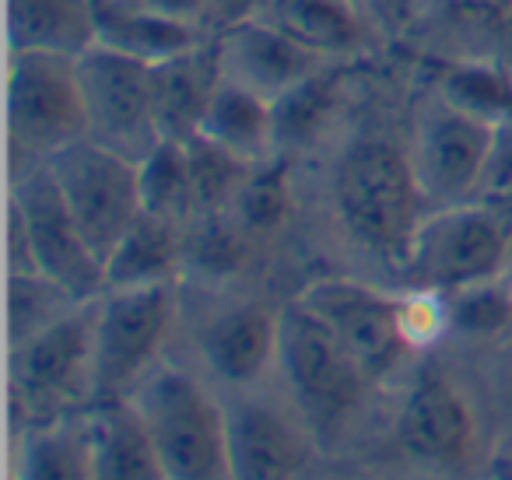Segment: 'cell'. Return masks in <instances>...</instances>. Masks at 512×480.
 Wrapping results in <instances>:
<instances>
[{
    "label": "cell",
    "mask_w": 512,
    "mask_h": 480,
    "mask_svg": "<svg viewBox=\"0 0 512 480\" xmlns=\"http://www.w3.org/2000/svg\"><path fill=\"white\" fill-rule=\"evenodd\" d=\"M414 162L383 137H358L334 169V204L348 235L369 253L400 263L425 221Z\"/></svg>",
    "instance_id": "6da1fadb"
},
{
    "label": "cell",
    "mask_w": 512,
    "mask_h": 480,
    "mask_svg": "<svg viewBox=\"0 0 512 480\" xmlns=\"http://www.w3.org/2000/svg\"><path fill=\"white\" fill-rule=\"evenodd\" d=\"M278 361L309 435L320 445L337 442L372 382L362 361L302 302L278 319Z\"/></svg>",
    "instance_id": "7a4b0ae2"
},
{
    "label": "cell",
    "mask_w": 512,
    "mask_h": 480,
    "mask_svg": "<svg viewBox=\"0 0 512 480\" xmlns=\"http://www.w3.org/2000/svg\"><path fill=\"white\" fill-rule=\"evenodd\" d=\"M137 410L169 480H232L228 410L193 375L158 368L137 386Z\"/></svg>",
    "instance_id": "3957f363"
},
{
    "label": "cell",
    "mask_w": 512,
    "mask_h": 480,
    "mask_svg": "<svg viewBox=\"0 0 512 480\" xmlns=\"http://www.w3.org/2000/svg\"><path fill=\"white\" fill-rule=\"evenodd\" d=\"M509 256V218L481 204H449L435 214H425L397 267L404 270V281L411 288L449 295V291L502 277Z\"/></svg>",
    "instance_id": "277c9868"
},
{
    "label": "cell",
    "mask_w": 512,
    "mask_h": 480,
    "mask_svg": "<svg viewBox=\"0 0 512 480\" xmlns=\"http://www.w3.org/2000/svg\"><path fill=\"white\" fill-rule=\"evenodd\" d=\"M95 396V302L74 305L15 347V407L29 428L71 417Z\"/></svg>",
    "instance_id": "5b68a950"
},
{
    "label": "cell",
    "mask_w": 512,
    "mask_h": 480,
    "mask_svg": "<svg viewBox=\"0 0 512 480\" xmlns=\"http://www.w3.org/2000/svg\"><path fill=\"white\" fill-rule=\"evenodd\" d=\"M43 162L50 165L85 242L106 263L109 253L127 235V228L137 221V214L144 211L137 162L92 137L67 144L64 151L43 158Z\"/></svg>",
    "instance_id": "8992f818"
},
{
    "label": "cell",
    "mask_w": 512,
    "mask_h": 480,
    "mask_svg": "<svg viewBox=\"0 0 512 480\" xmlns=\"http://www.w3.org/2000/svg\"><path fill=\"white\" fill-rule=\"evenodd\" d=\"M176 316L172 284L113 288L95 302V396L92 403L127 400L144 379Z\"/></svg>",
    "instance_id": "52a82bcc"
},
{
    "label": "cell",
    "mask_w": 512,
    "mask_h": 480,
    "mask_svg": "<svg viewBox=\"0 0 512 480\" xmlns=\"http://www.w3.org/2000/svg\"><path fill=\"white\" fill-rule=\"evenodd\" d=\"M8 127L32 155H57L88 137V109L78 60L46 53H11Z\"/></svg>",
    "instance_id": "ba28073f"
},
{
    "label": "cell",
    "mask_w": 512,
    "mask_h": 480,
    "mask_svg": "<svg viewBox=\"0 0 512 480\" xmlns=\"http://www.w3.org/2000/svg\"><path fill=\"white\" fill-rule=\"evenodd\" d=\"M11 204L22 214L39 274L64 288L74 302H95L99 295H106V263L85 242L50 165L43 162L25 172L15 183Z\"/></svg>",
    "instance_id": "9c48e42d"
},
{
    "label": "cell",
    "mask_w": 512,
    "mask_h": 480,
    "mask_svg": "<svg viewBox=\"0 0 512 480\" xmlns=\"http://www.w3.org/2000/svg\"><path fill=\"white\" fill-rule=\"evenodd\" d=\"M78 78L88 109V137L130 162H141L162 141L151 109V67L95 46L78 60Z\"/></svg>",
    "instance_id": "30bf717a"
},
{
    "label": "cell",
    "mask_w": 512,
    "mask_h": 480,
    "mask_svg": "<svg viewBox=\"0 0 512 480\" xmlns=\"http://www.w3.org/2000/svg\"><path fill=\"white\" fill-rule=\"evenodd\" d=\"M491 141L495 127L488 123L460 113L442 99L428 106L418 123V144L411 158L425 197L446 207L474 200Z\"/></svg>",
    "instance_id": "8fae6325"
},
{
    "label": "cell",
    "mask_w": 512,
    "mask_h": 480,
    "mask_svg": "<svg viewBox=\"0 0 512 480\" xmlns=\"http://www.w3.org/2000/svg\"><path fill=\"white\" fill-rule=\"evenodd\" d=\"M299 302L341 337V344L362 361L369 379H383L407 351L397 326V298L386 291L348 277H327L309 284Z\"/></svg>",
    "instance_id": "7c38bea8"
},
{
    "label": "cell",
    "mask_w": 512,
    "mask_h": 480,
    "mask_svg": "<svg viewBox=\"0 0 512 480\" xmlns=\"http://www.w3.org/2000/svg\"><path fill=\"white\" fill-rule=\"evenodd\" d=\"M397 442L428 466H460L474 442V417L456 386L435 365L414 375L397 414Z\"/></svg>",
    "instance_id": "4fadbf2b"
},
{
    "label": "cell",
    "mask_w": 512,
    "mask_h": 480,
    "mask_svg": "<svg viewBox=\"0 0 512 480\" xmlns=\"http://www.w3.org/2000/svg\"><path fill=\"white\" fill-rule=\"evenodd\" d=\"M309 452V428L292 424L274 403L242 396L228 407L232 480H299Z\"/></svg>",
    "instance_id": "5bb4252c"
},
{
    "label": "cell",
    "mask_w": 512,
    "mask_h": 480,
    "mask_svg": "<svg viewBox=\"0 0 512 480\" xmlns=\"http://www.w3.org/2000/svg\"><path fill=\"white\" fill-rule=\"evenodd\" d=\"M214 39H218L225 78L249 88V92L264 95L271 102L281 99L288 88H295L313 71H320V60H323L313 50H306L302 43H295L292 36H285L267 18L242 22Z\"/></svg>",
    "instance_id": "9a60e30c"
},
{
    "label": "cell",
    "mask_w": 512,
    "mask_h": 480,
    "mask_svg": "<svg viewBox=\"0 0 512 480\" xmlns=\"http://www.w3.org/2000/svg\"><path fill=\"white\" fill-rule=\"evenodd\" d=\"M221 81H225V71H221L218 39H207L151 67V109H155L158 137L179 144L197 137Z\"/></svg>",
    "instance_id": "2e32d148"
},
{
    "label": "cell",
    "mask_w": 512,
    "mask_h": 480,
    "mask_svg": "<svg viewBox=\"0 0 512 480\" xmlns=\"http://www.w3.org/2000/svg\"><path fill=\"white\" fill-rule=\"evenodd\" d=\"M11 53L81 60L99 46L95 0H8Z\"/></svg>",
    "instance_id": "e0dca14e"
},
{
    "label": "cell",
    "mask_w": 512,
    "mask_h": 480,
    "mask_svg": "<svg viewBox=\"0 0 512 480\" xmlns=\"http://www.w3.org/2000/svg\"><path fill=\"white\" fill-rule=\"evenodd\" d=\"M88 438H92V480H169L137 403H92Z\"/></svg>",
    "instance_id": "ac0fdd59"
},
{
    "label": "cell",
    "mask_w": 512,
    "mask_h": 480,
    "mask_svg": "<svg viewBox=\"0 0 512 480\" xmlns=\"http://www.w3.org/2000/svg\"><path fill=\"white\" fill-rule=\"evenodd\" d=\"M204 358L228 386H253L278 358V319L260 305H235L207 323Z\"/></svg>",
    "instance_id": "d6986e66"
},
{
    "label": "cell",
    "mask_w": 512,
    "mask_h": 480,
    "mask_svg": "<svg viewBox=\"0 0 512 480\" xmlns=\"http://www.w3.org/2000/svg\"><path fill=\"white\" fill-rule=\"evenodd\" d=\"M95 4H99V46L137 60V64H165V60L214 39L197 25L151 15L127 0H95Z\"/></svg>",
    "instance_id": "ffe728a7"
},
{
    "label": "cell",
    "mask_w": 512,
    "mask_h": 480,
    "mask_svg": "<svg viewBox=\"0 0 512 480\" xmlns=\"http://www.w3.org/2000/svg\"><path fill=\"white\" fill-rule=\"evenodd\" d=\"M260 18L316 57H348L365 43V18L351 0H267Z\"/></svg>",
    "instance_id": "44dd1931"
},
{
    "label": "cell",
    "mask_w": 512,
    "mask_h": 480,
    "mask_svg": "<svg viewBox=\"0 0 512 480\" xmlns=\"http://www.w3.org/2000/svg\"><path fill=\"white\" fill-rule=\"evenodd\" d=\"M200 134L249 165L267 162L278 151V144H274V102L225 78L211 109H207Z\"/></svg>",
    "instance_id": "7402d4cb"
},
{
    "label": "cell",
    "mask_w": 512,
    "mask_h": 480,
    "mask_svg": "<svg viewBox=\"0 0 512 480\" xmlns=\"http://www.w3.org/2000/svg\"><path fill=\"white\" fill-rule=\"evenodd\" d=\"M176 221L141 211L127 228L120 246L106 260V291L113 288H144V284H165L179 260V232Z\"/></svg>",
    "instance_id": "603a6c76"
},
{
    "label": "cell",
    "mask_w": 512,
    "mask_h": 480,
    "mask_svg": "<svg viewBox=\"0 0 512 480\" xmlns=\"http://www.w3.org/2000/svg\"><path fill=\"white\" fill-rule=\"evenodd\" d=\"M15 480H92L88 417H60L25 431Z\"/></svg>",
    "instance_id": "cb8c5ba5"
},
{
    "label": "cell",
    "mask_w": 512,
    "mask_h": 480,
    "mask_svg": "<svg viewBox=\"0 0 512 480\" xmlns=\"http://www.w3.org/2000/svg\"><path fill=\"white\" fill-rule=\"evenodd\" d=\"M435 85L442 102L488 127L512 123V74L505 67L488 60H449L435 71Z\"/></svg>",
    "instance_id": "d4e9b609"
},
{
    "label": "cell",
    "mask_w": 512,
    "mask_h": 480,
    "mask_svg": "<svg viewBox=\"0 0 512 480\" xmlns=\"http://www.w3.org/2000/svg\"><path fill=\"white\" fill-rule=\"evenodd\" d=\"M137 183H141V207L165 221L193 218V179L186 144L158 141L148 155L137 162Z\"/></svg>",
    "instance_id": "484cf974"
},
{
    "label": "cell",
    "mask_w": 512,
    "mask_h": 480,
    "mask_svg": "<svg viewBox=\"0 0 512 480\" xmlns=\"http://www.w3.org/2000/svg\"><path fill=\"white\" fill-rule=\"evenodd\" d=\"M337 74L334 71H313L295 88H288L281 99H274V144L281 148H306L323 123L330 120L337 102Z\"/></svg>",
    "instance_id": "4316f807"
},
{
    "label": "cell",
    "mask_w": 512,
    "mask_h": 480,
    "mask_svg": "<svg viewBox=\"0 0 512 480\" xmlns=\"http://www.w3.org/2000/svg\"><path fill=\"white\" fill-rule=\"evenodd\" d=\"M186 158H190L193 179V218L204 214H221L225 207H235L242 183L249 179L253 165L242 162L228 148L214 144L211 137L197 134L186 141Z\"/></svg>",
    "instance_id": "83f0119b"
},
{
    "label": "cell",
    "mask_w": 512,
    "mask_h": 480,
    "mask_svg": "<svg viewBox=\"0 0 512 480\" xmlns=\"http://www.w3.org/2000/svg\"><path fill=\"white\" fill-rule=\"evenodd\" d=\"M449 330L463 333V337L488 340L498 337L505 326L512 323V288L509 281H481L470 284V288L449 291Z\"/></svg>",
    "instance_id": "f1b7e54d"
},
{
    "label": "cell",
    "mask_w": 512,
    "mask_h": 480,
    "mask_svg": "<svg viewBox=\"0 0 512 480\" xmlns=\"http://www.w3.org/2000/svg\"><path fill=\"white\" fill-rule=\"evenodd\" d=\"M235 214L249 232H271L288 214V165L278 158L256 162L235 197Z\"/></svg>",
    "instance_id": "f546056e"
},
{
    "label": "cell",
    "mask_w": 512,
    "mask_h": 480,
    "mask_svg": "<svg viewBox=\"0 0 512 480\" xmlns=\"http://www.w3.org/2000/svg\"><path fill=\"white\" fill-rule=\"evenodd\" d=\"M67 305L85 302H74L64 288H57L43 274H11V337H15V347L25 344L43 326H50L57 316H64Z\"/></svg>",
    "instance_id": "4dcf8cb0"
},
{
    "label": "cell",
    "mask_w": 512,
    "mask_h": 480,
    "mask_svg": "<svg viewBox=\"0 0 512 480\" xmlns=\"http://www.w3.org/2000/svg\"><path fill=\"white\" fill-rule=\"evenodd\" d=\"M397 326L407 351H425L442 333L449 330V305L446 295L425 288H411L397 298Z\"/></svg>",
    "instance_id": "1f68e13d"
},
{
    "label": "cell",
    "mask_w": 512,
    "mask_h": 480,
    "mask_svg": "<svg viewBox=\"0 0 512 480\" xmlns=\"http://www.w3.org/2000/svg\"><path fill=\"white\" fill-rule=\"evenodd\" d=\"M190 256L204 274L228 277L246 260V242H242V235L235 232L232 225H225L218 214H204L200 228L193 232Z\"/></svg>",
    "instance_id": "d6a6232c"
},
{
    "label": "cell",
    "mask_w": 512,
    "mask_h": 480,
    "mask_svg": "<svg viewBox=\"0 0 512 480\" xmlns=\"http://www.w3.org/2000/svg\"><path fill=\"white\" fill-rule=\"evenodd\" d=\"M474 204L488 207V211L512 221V123L495 127V141H491Z\"/></svg>",
    "instance_id": "836d02e7"
},
{
    "label": "cell",
    "mask_w": 512,
    "mask_h": 480,
    "mask_svg": "<svg viewBox=\"0 0 512 480\" xmlns=\"http://www.w3.org/2000/svg\"><path fill=\"white\" fill-rule=\"evenodd\" d=\"M264 8H267V0H207L204 29H207V36H221V32L235 29V25L260 18Z\"/></svg>",
    "instance_id": "e575fe53"
},
{
    "label": "cell",
    "mask_w": 512,
    "mask_h": 480,
    "mask_svg": "<svg viewBox=\"0 0 512 480\" xmlns=\"http://www.w3.org/2000/svg\"><path fill=\"white\" fill-rule=\"evenodd\" d=\"M127 4L151 11V15L172 18V22L197 25V29H204V18H207V0H127Z\"/></svg>",
    "instance_id": "d590c367"
},
{
    "label": "cell",
    "mask_w": 512,
    "mask_h": 480,
    "mask_svg": "<svg viewBox=\"0 0 512 480\" xmlns=\"http://www.w3.org/2000/svg\"><path fill=\"white\" fill-rule=\"evenodd\" d=\"M439 4L463 22H502L512 15V0H439Z\"/></svg>",
    "instance_id": "8d00e7d4"
},
{
    "label": "cell",
    "mask_w": 512,
    "mask_h": 480,
    "mask_svg": "<svg viewBox=\"0 0 512 480\" xmlns=\"http://www.w3.org/2000/svg\"><path fill=\"white\" fill-rule=\"evenodd\" d=\"M491 480H512V442H505L491 466Z\"/></svg>",
    "instance_id": "74e56055"
},
{
    "label": "cell",
    "mask_w": 512,
    "mask_h": 480,
    "mask_svg": "<svg viewBox=\"0 0 512 480\" xmlns=\"http://www.w3.org/2000/svg\"><path fill=\"white\" fill-rule=\"evenodd\" d=\"M509 288H512V274H509Z\"/></svg>",
    "instance_id": "f35d334b"
},
{
    "label": "cell",
    "mask_w": 512,
    "mask_h": 480,
    "mask_svg": "<svg viewBox=\"0 0 512 480\" xmlns=\"http://www.w3.org/2000/svg\"><path fill=\"white\" fill-rule=\"evenodd\" d=\"M488 480H491V477H488Z\"/></svg>",
    "instance_id": "ab89813d"
}]
</instances>
